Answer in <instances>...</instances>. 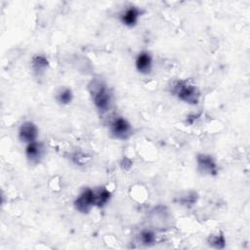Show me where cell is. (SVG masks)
I'll list each match as a JSON object with an SVG mask.
<instances>
[{"instance_id": "6", "label": "cell", "mask_w": 250, "mask_h": 250, "mask_svg": "<svg viewBox=\"0 0 250 250\" xmlns=\"http://www.w3.org/2000/svg\"><path fill=\"white\" fill-rule=\"evenodd\" d=\"M38 138V128L31 121L23 122L19 129V139L21 143L29 144L37 141Z\"/></svg>"}, {"instance_id": "11", "label": "cell", "mask_w": 250, "mask_h": 250, "mask_svg": "<svg viewBox=\"0 0 250 250\" xmlns=\"http://www.w3.org/2000/svg\"><path fill=\"white\" fill-rule=\"evenodd\" d=\"M49 66V61L44 55H35L31 60V67L37 74L43 73Z\"/></svg>"}, {"instance_id": "1", "label": "cell", "mask_w": 250, "mask_h": 250, "mask_svg": "<svg viewBox=\"0 0 250 250\" xmlns=\"http://www.w3.org/2000/svg\"><path fill=\"white\" fill-rule=\"evenodd\" d=\"M88 90L96 108L102 113L106 112L111 106L112 97L105 83L100 78H94L89 83Z\"/></svg>"}, {"instance_id": "8", "label": "cell", "mask_w": 250, "mask_h": 250, "mask_svg": "<svg viewBox=\"0 0 250 250\" xmlns=\"http://www.w3.org/2000/svg\"><path fill=\"white\" fill-rule=\"evenodd\" d=\"M141 15H142V10L139 7L130 6L120 14L119 19L124 25L128 27H133L137 24Z\"/></svg>"}, {"instance_id": "7", "label": "cell", "mask_w": 250, "mask_h": 250, "mask_svg": "<svg viewBox=\"0 0 250 250\" xmlns=\"http://www.w3.org/2000/svg\"><path fill=\"white\" fill-rule=\"evenodd\" d=\"M44 152H45L44 145L38 141L27 144L24 149V153L27 160L33 164H37L41 161V159L43 158Z\"/></svg>"}, {"instance_id": "2", "label": "cell", "mask_w": 250, "mask_h": 250, "mask_svg": "<svg viewBox=\"0 0 250 250\" xmlns=\"http://www.w3.org/2000/svg\"><path fill=\"white\" fill-rule=\"evenodd\" d=\"M171 93L179 100L188 104H197L200 99V93L195 85L188 80H178L172 85Z\"/></svg>"}, {"instance_id": "16", "label": "cell", "mask_w": 250, "mask_h": 250, "mask_svg": "<svg viewBox=\"0 0 250 250\" xmlns=\"http://www.w3.org/2000/svg\"><path fill=\"white\" fill-rule=\"evenodd\" d=\"M121 167H122L125 171L129 170V169L132 167V161H131L130 159H128V158H124L123 161L121 162Z\"/></svg>"}, {"instance_id": "4", "label": "cell", "mask_w": 250, "mask_h": 250, "mask_svg": "<svg viewBox=\"0 0 250 250\" xmlns=\"http://www.w3.org/2000/svg\"><path fill=\"white\" fill-rule=\"evenodd\" d=\"M75 209L82 213L88 214L95 206V191L93 188H85L74 200Z\"/></svg>"}, {"instance_id": "13", "label": "cell", "mask_w": 250, "mask_h": 250, "mask_svg": "<svg viewBox=\"0 0 250 250\" xmlns=\"http://www.w3.org/2000/svg\"><path fill=\"white\" fill-rule=\"evenodd\" d=\"M207 241L211 247L216 249H223L226 246V238L222 232L217 234H211L208 237Z\"/></svg>"}, {"instance_id": "12", "label": "cell", "mask_w": 250, "mask_h": 250, "mask_svg": "<svg viewBox=\"0 0 250 250\" xmlns=\"http://www.w3.org/2000/svg\"><path fill=\"white\" fill-rule=\"evenodd\" d=\"M56 100L59 104H62V105H66V104H69L72 100H73V94H72V91L71 89L67 88V87H64V88H62L56 95Z\"/></svg>"}, {"instance_id": "3", "label": "cell", "mask_w": 250, "mask_h": 250, "mask_svg": "<svg viewBox=\"0 0 250 250\" xmlns=\"http://www.w3.org/2000/svg\"><path fill=\"white\" fill-rule=\"evenodd\" d=\"M109 132L115 139L127 140L133 134V127L126 118L117 116L110 121Z\"/></svg>"}, {"instance_id": "14", "label": "cell", "mask_w": 250, "mask_h": 250, "mask_svg": "<svg viewBox=\"0 0 250 250\" xmlns=\"http://www.w3.org/2000/svg\"><path fill=\"white\" fill-rule=\"evenodd\" d=\"M139 238H140V241L142 242V244L146 245V246H150V245L154 244V242L156 240V235L150 229H143L140 232Z\"/></svg>"}, {"instance_id": "9", "label": "cell", "mask_w": 250, "mask_h": 250, "mask_svg": "<svg viewBox=\"0 0 250 250\" xmlns=\"http://www.w3.org/2000/svg\"><path fill=\"white\" fill-rule=\"evenodd\" d=\"M135 65L137 70L142 74H149L152 69V57L149 52L142 51L138 54Z\"/></svg>"}, {"instance_id": "5", "label": "cell", "mask_w": 250, "mask_h": 250, "mask_svg": "<svg viewBox=\"0 0 250 250\" xmlns=\"http://www.w3.org/2000/svg\"><path fill=\"white\" fill-rule=\"evenodd\" d=\"M197 170L203 175L216 176L218 174V166L214 158L205 153H199L196 156Z\"/></svg>"}, {"instance_id": "15", "label": "cell", "mask_w": 250, "mask_h": 250, "mask_svg": "<svg viewBox=\"0 0 250 250\" xmlns=\"http://www.w3.org/2000/svg\"><path fill=\"white\" fill-rule=\"evenodd\" d=\"M195 193H193L192 195H190V194H188V196L187 195H185V196H183L181 199H180V201L182 202V204H185V205H189V204H193L195 201H196V197H195Z\"/></svg>"}, {"instance_id": "10", "label": "cell", "mask_w": 250, "mask_h": 250, "mask_svg": "<svg viewBox=\"0 0 250 250\" xmlns=\"http://www.w3.org/2000/svg\"><path fill=\"white\" fill-rule=\"evenodd\" d=\"M95 191V206L99 208L104 207L111 198V192L104 187H100L94 189Z\"/></svg>"}]
</instances>
